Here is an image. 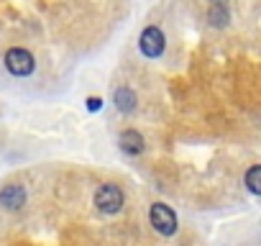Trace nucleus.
Masks as SVG:
<instances>
[{
    "mask_svg": "<svg viewBox=\"0 0 261 246\" xmlns=\"http://www.w3.org/2000/svg\"><path fill=\"white\" fill-rule=\"evenodd\" d=\"M207 21H210L213 29H225L228 21H230V13H228L225 3H213L210 11H207Z\"/></svg>",
    "mask_w": 261,
    "mask_h": 246,
    "instance_id": "6e6552de",
    "label": "nucleus"
},
{
    "mask_svg": "<svg viewBox=\"0 0 261 246\" xmlns=\"http://www.w3.org/2000/svg\"><path fill=\"white\" fill-rule=\"evenodd\" d=\"M123 203H125V198H123V190L118 187V185H100L97 190H95V205H97V210L100 213H108V215H115L120 208H123Z\"/></svg>",
    "mask_w": 261,
    "mask_h": 246,
    "instance_id": "f03ea898",
    "label": "nucleus"
},
{
    "mask_svg": "<svg viewBox=\"0 0 261 246\" xmlns=\"http://www.w3.org/2000/svg\"><path fill=\"white\" fill-rule=\"evenodd\" d=\"M139 49H141V54L149 57V59L162 57L164 49H167V36H164V31H162L159 26H146V29L141 31V36H139Z\"/></svg>",
    "mask_w": 261,
    "mask_h": 246,
    "instance_id": "7ed1b4c3",
    "label": "nucleus"
},
{
    "mask_svg": "<svg viewBox=\"0 0 261 246\" xmlns=\"http://www.w3.org/2000/svg\"><path fill=\"white\" fill-rule=\"evenodd\" d=\"M100 108H102V97H87V110L97 113Z\"/></svg>",
    "mask_w": 261,
    "mask_h": 246,
    "instance_id": "9d476101",
    "label": "nucleus"
},
{
    "mask_svg": "<svg viewBox=\"0 0 261 246\" xmlns=\"http://www.w3.org/2000/svg\"><path fill=\"white\" fill-rule=\"evenodd\" d=\"M113 103H115V108H118L120 113H130V110L136 108L139 97H136V92L130 90V87H118V90H115V97H113Z\"/></svg>",
    "mask_w": 261,
    "mask_h": 246,
    "instance_id": "0eeeda50",
    "label": "nucleus"
},
{
    "mask_svg": "<svg viewBox=\"0 0 261 246\" xmlns=\"http://www.w3.org/2000/svg\"><path fill=\"white\" fill-rule=\"evenodd\" d=\"M23 203H26L23 185H6L0 190V205L6 210H18V208H23Z\"/></svg>",
    "mask_w": 261,
    "mask_h": 246,
    "instance_id": "39448f33",
    "label": "nucleus"
},
{
    "mask_svg": "<svg viewBox=\"0 0 261 246\" xmlns=\"http://www.w3.org/2000/svg\"><path fill=\"white\" fill-rule=\"evenodd\" d=\"M243 182H246L248 192H253V195H261V164H253V167H248V169H246V175H243Z\"/></svg>",
    "mask_w": 261,
    "mask_h": 246,
    "instance_id": "1a4fd4ad",
    "label": "nucleus"
},
{
    "mask_svg": "<svg viewBox=\"0 0 261 246\" xmlns=\"http://www.w3.org/2000/svg\"><path fill=\"white\" fill-rule=\"evenodd\" d=\"M120 149H123L125 154H130V157H139V154H144V149H146L144 136H141L139 131H134V129L123 131V134H120Z\"/></svg>",
    "mask_w": 261,
    "mask_h": 246,
    "instance_id": "423d86ee",
    "label": "nucleus"
},
{
    "mask_svg": "<svg viewBox=\"0 0 261 246\" xmlns=\"http://www.w3.org/2000/svg\"><path fill=\"white\" fill-rule=\"evenodd\" d=\"M210 3H225V0H210Z\"/></svg>",
    "mask_w": 261,
    "mask_h": 246,
    "instance_id": "9b49d317",
    "label": "nucleus"
},
{
    "mask_svg": "<svg viewBox=\"0 0 261 246\" xmlns=\"http://www.w3.org/2000/svg\"><path fill=\"white\" fill-rule=\"evenodd\" d=\"M149 220H151L154 231L162 233V236H174V231H177V215H174V210H172L169 205H164V203H154V205H151Z\"/></svg>",
    "mask_w": 261,
    "mask_h": 246,
    "instance_id": "20e7f679",
    "label": "nucleus"
},
{
    "mask_svg": "<svg viewBox=\"0 0 261 246\" xmlns=\"http://www.w3.org/2000/svg\"><path fill=\"white\" fill-rule=\"evenodd\" d=\"M3 62H6V69H8L13 77H29V75L36 69L34 54H31L29 49H21V46L8 49L6 57H3Z\"/></svg>",
    "mask_w": 261,
    "mask_h": 246,
    "instance_id": "f257e3e1",
    "label": "nucleus"
}]
</instances>
